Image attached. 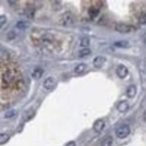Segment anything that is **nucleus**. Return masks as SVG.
Here are the masks:
<instances>
[{"instance_id":"2eb2a0df","label":"nucleus","mask_w":146,"mask_h":146,"mask_svg":"<svg viewBox=\"0 0 146 146\" xmlns=\"http://www.w3.org/2000/svg\"><path fill=\"white\" fill-rule=\"evenodd\" d=\"M86 69H87V65L85 63H80V64H78L75 67L74 72L77 73V74H80V73L85 71Z\"/></svg>"},{"instance_id":"a211bd4d","label":"nucleus","mask_w":146,"mask_h":146,"mask_svg":"<svg viewBox=\"0 0 146 146\" xmlns=\"http://www.w3.org/2000/svg\"><path fill=\"white\" fill-rule=\"evenodd\" d=\"M10 139V136L8 135L7 133H0V144L1 145H4L7 143Z\"/></svg>"},{"instance_id":"7ed1b4c3","label":"nucleus","mask_w":146,"mask_h":146,"mask_svg":"<svg viewBox=\"0 0 146 146\" xmlns=\"http://www.w3.org/2000/svg\"><path fill=\"white\" fill-rule=\"evenodd\" d=\"M128 69L127 67L125 66L123 64H119L118 66L116 67V70H115V73L117 77L121 80H123V78H125L128 75Z\"/></svg>"},{"instance_id":"4be33fe9","label":"nucleus","mask_w":146,"mask_h":146,"mask_svg":"<svg viewBox=\"0 0 146 146\" xmlns=\"http://www.w3.org/2000/svg\"><path fill=\"white\" fill-rule=\"evenodd\" d=\"M16 37V35H15V33L14 31H10L7 35V39L8 41H13L15 40Z\"/></svg>"},{"instance_id":"39448f33","label":"nucleus","mask_w":146,"mask_h":146,"mask_svg":"<svg viewBox=\"0 0 146 146\" xmlns=\"http://www.w3.org/2000/svg\"><path fill=\"white\" fill-rule=\"evenodd\" d=\"M115 30L120 33H129L133 31V27L126 24L120 23L115 25Z\"/></svg>"},{"instance_id":"412c9836","label":"nucleus","mask_w":146,"mask_h":146,"mask_svg":"<svg viewBox=\"0 0 146 146\" xmlns=\"http://www.w3.org/2000/svg\"><path fill=\"white\" fill-rule=\"evenodd\" d=\"M26 15L29 18H33L35 16V8L29 7L28 9H26Z\"/></svg>"},{"instance_id":"f03ea898","label":"nucleus","mask_w":146,"mask_h":146,"mask_svg":"<svg viewBox=\"0 0 146 146\" xmlns=\"http://www.w3.org/2000/svg\"><path fill=\"white\" fill-rule=\"evenodd\" d=\"M131 133V128L128 125H122L121 126H119L116 129L115 131V135L117 136V138L119 139H125L126 138L129 134Z\"/></svg>"},{"instance_id":"a878e982","label":"nucleus","mask_w":146,"mask_h":146,"mask_svg":"<svg viewBox=\"0 0 146 146\" xmlns=\"http://www.w3.org/2000/svg\"><path fill=\"white\" fill-rule=\"evenodd\" d=\"M143 120L146 122V110L144 111V113H143Z\"/></svg>"},{"instance_id":"bb28decb","label":"nucleus","mask_w":146,"mask_h":146,"mask_svg":"<svg viewBox=\"0 0 146 146\" xmlns=\"http://www.w3.org/2000/svg\"><path fill=\"white\" fill-rule=\"evenodd\" d=\"M143 41H144V42L146 43V33H145V35H143Z\"/></svg>"},{"instance_id":"b1692460","label":"nucleus","mask_w":146,"mask_h":146,"mask_svg":"<svg viewBox=\"0 0 146 146\" xmlns=\"http://www.w3.org/2000/svg\"><path fill=\"white\" fill-rule=\"evenodd\" d=\"M5 23H7V16L1 15V16H0V25L3 26Z\"/></svg>"},{"instance_id":"1a4fd4ad","label":"nucleus","mask_w":146,"mask_h":146,"mask_svg":"<svg viewBox=\"0 0 146 146\" xmlns=\"http://www.w3.org/2000/svg\"><path fill=\"white\" fill-rule=\"evenodd\" d=\"M116 108L120 113H125V112H127L129 109V103L126 100H122L117 104Z\"/></svg>"},{"instance_id":"0eeeda50","label":"nucleus","mask_w":146,"mask_h":146,"mask_svg":"<svg viewBox=\"0 0 146 146\" xmlns=\"http://www.w3.org/2000/svg\"><path fill=\"white\" fill-rule=\"evenodd\" d=\"M106 62V59L103 56H98V57H96L93 60V65L96 69H101L103 68V66L105 65V63Z\"/></svg>"},{"instance_id":"9d476101","label":"nucleus","mask_w":146,"mask_h":146,"mask_svg":"<svg viewBox=\"0 0 146 146\" xmlns=\"http://www.w3.org/2000/svg\"><path fill=\"white\" fill-rule=\"evenodd\" d=\"M137 93V88L135 85H130L126 88V96L129 98H133L136 96Z\"/></svg>"},{"instance_id":"20e7f679","label":"nucleus","mask_w":146,"mask_h":146,"mask_svg":"<svg viewBox=\"0 0 146 146\" xmlns=\"http://www.w3.org/2000/svg\"><path fill=\"white\" fill-rule=\"evenodd\" d=\"M14 78H15V70H5L4 73H3V75H2V80L5 83H7V84H9L13 81L14 80Z\"/></svg>"},{"instance_id":"6ab92c4d","label":"nucleus","mask_w":146,"mask_h":146,"mask_svg":"<svg viewBox=\"0 0 146 146\" xmlns=\"http://www.w3.org/2000/svg\"><path fill=\"white\" fill-rule=\"evenodd\" d=\"M89 43H90V40H89L88 37L84 36V37L81 38V40H80V46L81 47L88 48L89 46Z\"/></svg>"},{"instance_id":"f3484780","label":"nucleus","mask_w":146,"mask_h":146,"mask_svg":"<svg viewBox=\"0 0 146 146\" xmlns=\"http://www.w3.org/2000/svg\"><path fill=\"white\" fill-rule=\"evenodd\" d=\"M113 144V137L108 136L106 137L102 142H101V146H112Z\"/></svg>"},{"instance_id":"393cba45","label":"nucleus","mask_w":146,"mask_h":146,"mask_svg":"<svg viewBox=\"0 0 146 146\" xmlns=\"http://www.w3.org/2000/svg\"><path fill=\"white\" fill-rule=\"evenodd\" d=\"M64 146H76V143L74 141H70L69 143H67Z\"/></svg>"},{"instance_id":"6e6552de","label":"nucleus","mask_w":146,"mask_h":146,"mask_svg":"<svg viewBox=\"0 0 146 146\" xmlns=\"http://www.w3.org/2000/svg\"><path fill=\"white\" fill-rule=\"evenodd\" d=\"M105 125H106L105 121L102 119H98L97 121H95L94 125H93V129L96 133H101L104 130Z\"/></svg>"},{"instance_id":"423d86ee","label":"nucleus","mask_w":146,"mask_h":146,"mask_svg":"<svg viewBox=\"0 0 146 146\" xmlns=\"http://www.w3.org/2000/svg\"><path fill=\"white\" fill-rule=\"evenodd\" d=\"M55 87H56V81L52 77L47 78L43 82V88L47 89V90H52Z\"/></svg>"},{"instance_id":"5701e85b","label":"nucleus","mask_w":146,"mask_h":146,"mask_svg":"<svg viewBox=\"0 0 146 146\" xmlns=\"http://www.w3.org/2000/svg\"><path fill=\"white\" fill-rule=\"evenodd\" d=\"M139 22L141 25H146V13H143L141 15H140Z\"/></svg>"},{"instance_id":"aec40b11","label":"nucleus","mask_w":146,"mask_h":146,"mask_svg":"<svg viewBox=\"0 0 146 146\" xmlns=\"http://www.w3.org/2000/svg\"><path fill=\"white\" fill-rule=\"evenodd\" d=\"M90 53H91V50L90 49H88V48H83L82 50H80V52H78V55H80V58H83V57H86V56H88Z\"/></svg>"},{"instance_id":"dca6fc26","label":"nucleus","mask_w":146,"mask_h":146,"mask_svg":"<svg viewBox=\"0 0 146 146\" xmlns=\"http://www.w3.org/2000/svg\"><path fill=\"white\" fill-rule=\"evenodd\" d=\"M16 115H17V110L11 109L7 112H5V115H4V117L5 119H10V118H12V117H15Z\"/></svg>"},{"instance_id":"ddd939ff","label":"nucleus","mask_w":146,"mask_h":146,"mask_svg":"<svg viewBox=\"0 0 146 146\" xmlns=\"http://www.w3.org/2000/svg\"><path fill=\"white\" fill-rule=\"evenodd\" d=\"M98 14H99V9L97 8V7H91L90 8L88 9V15H89V16H90L91 19L96 18L97 16L98 15Z\"/></svg>"},{"instance_id":"f8f14e48","label":"nucleus","mask_w":146,"mask_h":146,"mask_svg":"<svg viewBox=\"0 0 146 146\" xmlns=\"http://www.w3.org/2000/svg\"><path fill=\"white\" fill-rule=\"evenodd\" d=\"M16 28H18L20 30H25L27 28L30 27V23L26 21H18L15 25Z\"/></svg>"},{"instance_id":"4468645a","label":"nucleus","mask_w":146,"mask_h":146,"mask_svg":"<svg viewBox=\"0 0 146 146\" xmlns=\"http://www.w3.org/2000/svg\"><path fill=\"white\" fill-rule=\"evenodd\" d=\"M114 46L117 48H127L129 46V42L125 40H122V41H117L114 42Z\"/></svg>"},{"instance_id":"9b49d317","label":"nucleus","mask_w":146,"mask_h":146,"mask_svg":"<svg viewBox=\"0 0 146 146\" xmlns=\"http://www.w3.org/2000/svg\"><path fill=\"white\" fill-rule=\"evenodd\" d=\"M42 75H43V70L42 68H36L32 72V77L35 80H39L40 78H42Z\"/></svg>"},{"instance_id":"f257e3e1","label":"nucleus","mask_w":146,"mask_h":146,"mask_svg":"<svg viewBox=\"0 0 146 146\" xmlns=\"http://www.w3.org/2000/svg\"><path fill=\"white\" fill-rule=\"evenodd\" d=\"M60 24L65 27H70L74 24V15L70 11H66L60 16Z\"/></svg>"}]
</instances>
